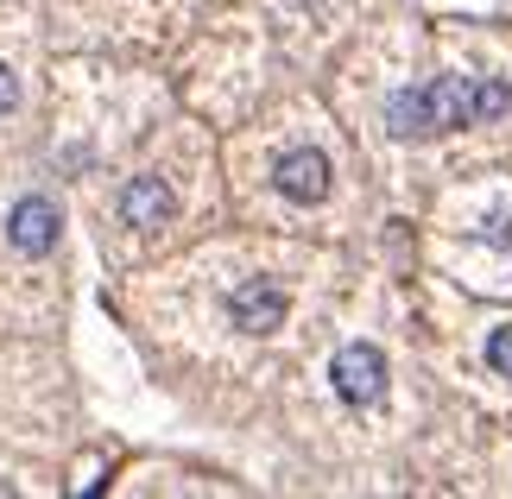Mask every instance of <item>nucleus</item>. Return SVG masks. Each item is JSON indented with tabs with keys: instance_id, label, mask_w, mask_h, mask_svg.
<instances>
[{
	"instance_id": "obj_1",
	"label": "nucleus",
	"mask_w": 512,
	"mask_h": 499,
	"mask_svg": "<svg viewBox=\"0 0 512 499\" xmlns=\"http://www.w3.org/2000/svg\"><path fill=\"white\" fill-rule=\"evenodd\" d=\"M512 114V83L500 76H430L411 83L386 102V127L392 139H437L456 127H481V121H506Z\"/></svg>"
},
{
	"instance_id": "obj_2",
	"label": "nucleus",
	"mask_w": 512,
	"mask_h": 499,
	"mask_svg": "<svg viewBox=\"0 0 512 499\" xmlns=\"http://www.w3.org/2000/svg\"><path fill=\"white\" fill-rule=\"evenodd\" d=\"M329 379H336V398H348V405H380L386 398V354L373 342H342L336 361H329Z\"/></svg>"
},
{
	"instance_id": "obj_3",
	"label": "nucleus",
	"mask_w": 512,
	"mask_h": 499,
	"mask_svg": "<svg viewBox=\"0 0 512 499\" xmlns=\"http://www.w3.org/2000/svg\"><path fill=\"white\" fill-rule=\"evenodd\" d=\"M228 316H234L241 335H272V329H285L291 297H285L279 278H247V285L228 291Z\"/></svg>"
},
{
	"instance_id": "obj_4",
	"label": "nucleus",
	"mask_w": 512,
	"mask_h": 499,
	"mask_svg": "<svg viewBox=\"0 0 512 499\" xmlns=\"http://www.w3.org/2000/svg\"><path fill=\"white\" fill-rule=\"evenodd\" d=\"M57 234H64V215H57L51 196H19V203H13V215H7V241H13L19 253H32V259L51 253Z\"/></svg>"
},
{
	"instance_id": "obj_5",
	"label": "nucleus",
	"mask_w": 512,
	"mask_h": 499,
	"mask_svg": "<svg viewBox=\"0 0 512 499\" xmlns=\"http://www.w3.org/2000/svg\"><path fill=\"white\" fill-rule=\"evenodd\" d=\"M272 184H279L285 203H323L329 196V158L317 146H298V152H285L279 165H272Z\"/></svg>"
},
{
	"instance_id": "obj_6",
	"label": "nucleus",
	"mask_w": 512,
	"mask_h": 499,
	"mask_svg": "<svg viewBox=\"0 0 512 499\" xmlns=\"http://www.w3.org/2000/svg\"><path fill=\"white\" fill-rule=\"evenodd\" d=\"M177 215V196L165 177H133V184L121 190V222L127 228H165Z\"/></svg>"
},
{
	"instance_id": "obj_7",
	"label": "nucleus",
	"mask_w": 512,
	"mask_h": 499,
	"mask_svg": "<svg viewBox=\"0 0 512 499\" xmlns=\"http://www.w3.org/2000/svg\"><path fill=\"white\" fill-rule=\"evenodd\" d=\"M487 367H494L500 379H512V323H500L494 335H487Z\"/></svg>"
},
{
	"instance_id": "obj_8",
	"label": "nucleus",
	"mask_w": 512,
	"mask_h": 499,
	"mask_svg": "<svg viewBox=\"0 0 512 499\" xmlns=\"http://www.w3.org/2000/svg\"><path fill=\"white\" fill-rule=\"evenodd\" d=\"M13 108H19V76L0 64V114H13Z\"/></svg>"
}]
</instances>
